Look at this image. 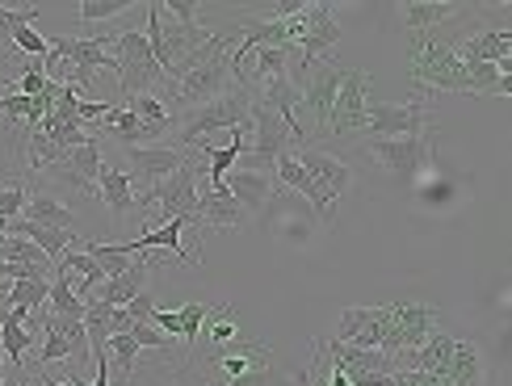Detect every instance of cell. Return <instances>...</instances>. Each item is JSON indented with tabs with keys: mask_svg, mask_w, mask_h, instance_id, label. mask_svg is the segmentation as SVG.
<instances>
[{
	"mask_svg": "<svg viewBox=\"0 0 512 386\" xmlns=\"http://www.w3.org/2000/svg\"><path fill=\"white\" fill-rule=\"evenodd\" d=\"M185 227H189V219H164L160 227H152V231H143L139 240H131L135 244V252H173L181 265H194V256L185 252V244H181V235H185Z\"/></svg>",
	"mask_w": 512,
	"mask_h": 386,
	"instance_id": "obj_22",
	"label": "cell"
},
{
	"mask_svg": "<svg viewBox=\"0 0 512 386\" xmlns=\"http://www.w3.org/2000/svg\"><path fill=\"white\" fill-rule=\"evenodd\" d=\"M97 193L105 198L114 214H126L135 210V185L126 177V168H114V164H101V177H97Z\"/></svg>",
	"mask_w": 512,
	"mask_h": 386,
	"instance_id": "obj_26",
	"label": "cell"
},
{
	"mask_svg": "<svg viewBox=\"0 0 512 386\" xmlns=\"http://www.w3.org/2000/svg\"><path fill=\"white\" fill-rule=\"evenodd\" d=\"M101 126H105V131H114V135L122 139V147H139V143H147V139H164L160 126L139 122L131 110H126V105H110V110H105V118H101Z\"/></svg>",
	"mask_w": 512,
	"mask_h": 386,
	"instance_id": "obj_25",
	"label": "cell"
},
{
	"mask_svg": "<svg viewBox=\"0 0 512 386\" xmlns=\"http://www.w3.org/2000/svg\"><path fill=\"white\" fill-rule=\"evenodd\" d=\"M454 55L462 63H496V72L508 76L512 68V30L500 26V30H479L471 38H454Z\"/></svg>",
	"mask_w": 512,
	"mask_h": 386,
	"instance_id": "obj_16",
	"label": "cell"
},
{
	"mask_svg": "<svg viewBox=\"0 0 512 386\" xmlns=\"http://www.w3.org/2000/svg\"><path fill=\"white\" fill-rule=\"evenodd\" d=\"M0 357H5V353H0Z\"/></svg>",
	"mask_w": 512,
	"mask_h": 386,
	"instance_id": "obj_40",
	"label": "cell"
},
{
	"mask_svg": "<svg viewBox=\"0 0 512 386\" xmlns=\"http://www.w3.org/2000/svg\"><path fill=\"white\" fill-rule=\"evenodd\" d=\"M126 315L135 319V324H152V315H156V298H152V290H143V294H135L131 303L122 307Z\"/></svg>",
	"mask_w": 512,
	"mask_h": 386,
	"instance_id": "obj_39",
	"label": "cell"
},
{
	"mask_svg": "<svg viewBox=\"0 0 512 386\" xmlns=\"http://www.w3.org/2000/svg\"><path fill=\"white\" fill-rule=\"evenodd\" d=\"M487 366H483V353L471 345V340H454V353L445 357V366L433 370L437 386H483Z\"/></svg>",
	"mask_w": 512,
	"mask_h": 386,
	"instance_id": "obj_18",
	"label": "cell"
},
{
	"mask_svg": "<svg viewBox=\"0 0 512 386\" xmlns=\"http://www.w3.org/2000/svg\"><path fill=\"white\" fill-rule=\"evenodd\" d=\"M294 156H298V164H303V173L311 177L315 193L336 210L340 193L353 185V168H349L345 160H336L332 152H324V147H311V143L303 147V152H294Z\"/></svg>",
	"mask_w": 512,
	"mask_h": 386,
	"instance_id": "obj_12",
	"label": "cell"
},
{
	"mask_svg": "<svg viewBox=\"0 0 512 386\" xmlns=\"http://www.w3.org/2000/svg\"><path fill=\"white\" fill-rule=\"evenodd\" d=\"M206 319H210V328H206V349H210V353H215V349H227L231 340H236V332H240L236 311H231L227 303H215Z\"/></svg>",
	"mask_w": 512,
	"mask_h": 386,
	"instance_id": "obj_29",
	"label": "cell"
},
{
	"mask_svg": "<svg viewBox=\"0 0 512 386\" xmlns=\"http://www.w3.org/2000/svg\"><path fill=\"white\" fill-rule=\"evenodd\" d=\"M223 189L240 202L244 214H261V206H269V198H273V177L248 173V168H231L223 177Z\"/></svg>",
	"mask_w": 512,
	"mask_h": 386,
	"instance_id": "obj_21",
	"label": "cell"
},
{
	"mask_svg": "<svg viewBox=\"0 0 512 386\" xmlns=\"http://www.w3.org/2000/svg\"><path fill=\"white\" fill-rule=\"evenodd\" d=\"M9 47H17L21 55H34V59H47L51 55V38H42L34 30V21H21V26H13V38Z\"/></svg>",
	"mask_w": 512,
	"mask_h": 386,
	"instance_id": "obj_33",
	"label": "cell"
},
{
	"mask_svg": "<svg viewBox=\"0 0 512 386\" xmlns=\"http://www.w3.org/2000/svg\"><path fill=\"white\" fill-rule=\"evenodd\" d=\"M391 311V345L387 353H416L437 332V307L429 303H387Z\"/></svg>",
	"mask_w": 512,
	"mask_h": 386,
	"instance_id": "obj_10",
	"label": "cell"
},
{
	"mask_svg": "<svg viewBox=\"0 0 512 386\" xmlns=\"http://www.w3.org/2000/svg\"><path fill=\"white\" fill-rule=\"evenodd\" d=\"M210 386H282V374H277L273 366H265V370H252V374H244V378H231V382H210Z\"/></svg>",
	"mask_w": 512,
	"mask_h": 386,
	"instance_id": "obj_38",
	"label": "cell"
},
{
	"mask_svg": "<svg viewBox=\"0 0 512 386\" xmlns=\"http://www.w3.org/2000/svg\"><path fill=\"white\" fill-rule=\"evenodd\" d=\"M408 76L416 84L441 89V93H471V84H466V63L454 55L450 38H437V30L433 34H412V42H408Z\"/></svg>",
	"mask_w": 512,
	"mask_h": 386,
	"instance_id": "obj_2",
	"label": "cell"
},
{
	"mask_svg": "<svg viewBox=\"0 0 512 386\" xmlns=\"http://www.w3.org/2000/svg\"><path fill=\"white\" fill-rule=\"evenodd\" d=\"M370 156L374 164H382L391 177L412 181L424 173V164L433 156L429 135H408V139H370Z\"/></svg>",
	"mask_w": 512,
	"mask_h": 386,
	"instance_id": "obj_9",
	"label": "cell"
},
{
	"mask_svg": "<svg viewBox=\"0 0 512 386\" xmlns=\"http://www.w3.org/2000/svg\"><path fill=\"white\" fill-rule=\"evenodd\" d=\"M51 55L68 59L76 72H118V59L105 51V38H51Z\"/></svg>",
	"mask_w": 512,
	"mask_h": 386,
	"instance_id": "obj_17",
	"label": "cell"
},
{
	"mask_svg": "<svg viewBox=\"0 0 512 386\" xmlns=\"http://www.w3.org/2000/svg\"><path fill=\"white\" fill-rule=\"evenodd\" d=\"M231 63H227V47L219 51V55H210L206 63H198V68H189L177 84H173V105H202V101H210V97H219V93H227L231 89Z\"/></svg>",
	"mask_w": 512,
	"mask_h": 386,
	"instance_id": "obj_8",
	"label": "cell"
},
{
	"mask_svg": "<svg viewBox=\"0 0 512 386\" xmlns=\"http://www.w3.org/2000/svg\"><path fill=\"white\" fill-rule=\"evenodd\" d=\"M42 9L26 5V9H9V5H0V47H9V38H13V26H21V21H38Z\"/></svg>",
	"mask_w": 512,
	"mask_h": 386,
	"instance_id": "obj_36",
	"label": "cell"
},
{
	"mask_svg": "<svg viewBox=\"0 0 512 386\" xmlns=\"http://www.w3.org/2000/svg\"><path fill=\"white\" fill-rule=\"evenodd\" d=\"M303 30H298V68L290 72V80L298 84L307 76V68H315V63H332V51L340 47V21L332 13V5H324V0H307L303 9Z\"/></svg>",
	"mask_w": 512,
	"mask_h": 386,
	"instance_id": "obj_3",
	"label": "cell"
},
{
	"mask_svg": "<svg viewBox=\"0 0 512 386\" xmlns=\"http://www.w3.org/2000/svg\"><path fill=\"white\" fill-rule=\"evenodd\" d=\"M462 13V5L454 0H412V5H403V26L412 34H433L441 21H454Z\"/></svg>",
	"mask_w": 512,
	"mask_h": 386,
	"instance_id": "obj_23",
	"label": "cell"
},
{
	"mask_svg": "<svg viewBox=\"0 0 512 386\" xmlns=\"http://www.w3.org/2000/svg\"><path fill=\"white\" fill-rule=\"evenodd\" d=\"M38 361H42V366H55V361H72V345H68V336L59 332V324H55L51 311L42 315V349H38Z\"/></svg>",
	"mask_w": 512,
	"mask_h": 386,
	"instance_id": "obj_31",
	"label": "cell"
},
{
	"mask_svg": "<svg viewBox=\"0 0 512 386\" xmlns=\"http://www.w3.org/2000/svg\"><path fill=\"white\" fill-rule=\"evenodd\" d=\"M206 361H210V370H215L210 382H231V378H244L252 370L273 366V353L265 345H256V340H231L227 349H215Z\"/></svg>",
	"mask_w": 512,
	"mask_h": 386,
	"instance_id": "obj_14",
	"label": "cell"
},
{
	"mask_svg": "<svg viewBox=\"0 0 512 386\" xmlns=\"http://www.w3.org/2000/svg\"><path fill=\"white\" fill-rule=\"evenodd\" d=\"M252 101H256V97L248 93V84H231L227 93L194 105V110H181L185 118L177 122V131L168 135V139H173L181 152H189V147L202 143V139H210L215 131H244L248 118H252Z\"/></svg>",
	"mask_w": 512,
	"mask_h": 386,
	"instance_id": "obj_1",
	"label": "cell"
},
{
	"mask_svg": "<svg viewBox=\"0 0 512 386\" xmlns=\"http://www.w3.org/2000/svg\"><path fill=\"white\" fill-rule=\"evenodd\" d=\"M206 315H210V307H206V303H185V307L177 311V324H181V340H185V345H198Z\"/></svg>",
	"mask_w": 512,
	"mask_h": 386,
	"instance_id": "obj_34",
	"label": "cell"
},
{
	"mask_svg": "<svg viewBox=\"0 0 512 386\" xmlns=\"http://www.w3.org/2000/svg\"><path fill=\"white\" fill-rule=\"evenodd\" d=\"M198 177H206V168H202L198 152H189V160L177 168L173 177L160 181L156 189L139 193V198H135V214L143 219L147 206H156V202H160L168 219H189V223H194V210H198Z\"/></svg>",
	"mask_w": 512,
	"mask_h": 386,
	"instance_id": "obj_4",
	"label": "cell"
},
{
	"mask_svg": "<svg viewBox=\"0 0 512 386\" xmlns=\"http://www.w3.org/2000/svg\"><path fill=\"white\" fill-rule=\"evenodd\" d=\"M30 345H34L30 328H21L9 311H0V353H5L13 366L21 370V378H26V353H30Z\"/></svg>",
	"mask_w": 512,
	"mask_h": 386,
	"instance_id": "obj_27",
	"label": "cell"
},
{
	"mask_svg": "<svg viewBox=\"0 0 512 386\" xmlns=\"http://www.w3.org/2000/svg\"><path fill=\"white\" fill-rule=\"evenodd\" d=\"M248 214L240 210V202L223 189V181H206V193H198V210H194V223L206 227H240Z\"/></svg>",
	"mask_w": 512,
	"mask_h": 386,
	"instance_id": "obj_19",
	"label": "cell"
},
{
	"mask_svg": "<svg viewBox=\"0 0 512 386\" xmlns=\"http://www.w3.org/2000/svg\"><path fill=\"white\" fill-rule=\"evenodd\" d=\"M152 265H156V252H139L118 277H105L101 286H93L89 298H97V303H105V307H126L135 294L147 290V273H152Z\"/></svg>",
	"mask_w": 512,
	"mask_h": 386,
	"instance_id": "obj_15",
	"label": "cell"
},
{
	"mask_svg": "<svg viewBox=\"0 0 512 386\" xmlns=\"http://www.w3.org/2000/svg\"><path fill=\"white\" fill-rule=\"evenodd\" d=\"M366 93H370V76L357 68H340V89L332 101V135H353L366 126Z\"/></svg>",
	"mask_w": 512,
	"mask_h": 386,
	"instance_id": "obj_11",
	"label": "cell"
},
{
	"mask_svg": "<svg viewBox=\"0 0 512 386\" xmlns=\"http://www.w3.org/2000/svg\"><path fill=\"white\" fill-rule=\"evenodd\" d=\"M370 139H408V135H424L429 131V101L412 97L408 105H382V101H366V126H361Z\"/></svg>",
	"mask_w": 512,
	"mask_h": 386,
	"instance_id": "obj_5",
	"label": "cell"
},
{
	"mask_svg": "<svg viewBox=\"0 0 512 386\" xmlns=\"http://www.w3.org/2000/svg\"><path fill=\"white\" fill-rule=\"evenodd\" d=\"M126 13V0H80V21L93 26V21H110Z\"/></svg>",
	"mask_w": 512,
	"mask_h": 386,
	"instance_id": "obj_35",
	"label": "cell"
},
{
	"mask_svg": "<svg viewBox=\"0 0 512 386\" xmlns=\"http://www.w3.org/2000/svg\"><path fill=\"white\" fill-rule=\"evenodd\" d=\"M47 303H51V311H55V315L84 319V298H76V294H72V277H68V273H55Z\"/></svg>",
	"mask_w": 512,
	"mask_h": 386,
	"instance_id": "obj_32",
	"label": "cell"
},
{
	"mask_svg": "<svg viewBox=\"0 0 512 386\" xmlns=\"http://www.w3.org/2000/svg\"><path fill=\"white\" fill-rule=\"evenodd\" d=\"M0 261H9V265H26V269H38V273H47L51 277V261H47V256H42L30 240H21V235H9V240H5V248H0Z\"/></svg>",
	"mask_w": 512,
	"mask_h": 386,
	"instance_id": "obj_30",
	"label": "cell"
},
{
	"mask_svg": "<svg viewBox=\"0 0 512 386\" xmlns=\"http://www.w3.org/2000/svg\"><path fill=\"white\" fill-rule=\"evenodd\" d=\"M47 294H51V277H21V282H13V290H9L5 303H9L13 311L38 315L42 307H47Z\"/></svg>",
	"mask_w": 512,
	"mask_h": 386,
	"instance_id": "obj_28",
	"label": "cell"
},
{
	"mask_svg": "<svg viewBox=\"0 0 512 386\" xmlns=\"http://www.w3.org/2000/svg\"><path fill=\"white\" fill-rule=\"evenodd\" d=\"M21 219L34 223V227H55V231H72L76 235V214L63 206V198H55L51 189H26Z\"/></svg>",
	"mask_w": 512,
	"mask_h": 386,
	"instance_id": "obj_20",
	"label": "cell"
},
{
	"mask_svg": "<svg viewBox=\"0 0 512 386\" xmlns=\"http://www.w3.org/2000/svg\"><path fill=\"white\" fill-rule=\"evenodd\" d=\"M126 336H131L135 340V345L139 349H168V340H164V332H156L152 324H135V319H131V324H126Z\"/></svg>",
	"mask_w": 512,
	"mask_h": 386,
	"instance_id": "obj_37",
	"label": "cell"
},
{
	"mask_svg": "<svg viewBox=\"0 0 512 386\" xmlns=\"http://www.w3.org/2000/svg\"><path fill=\"white\" fill-rule=\"evenodd\" d=\"M273 177H282L290 189L303 193V198L315 206V214H319V219H324V223H332V219H336V210H332V206H328V202L315 193L311 177L303 173V164H298V156H294V152H282V156H277V164H273Z\"/></svg>",
	"mask_w": 512,
	"mask_h": 386,
	"instance_id": "obj_24",
	"label": "cell"
},
{
	"mask_svg": "<svg viewBox=\"0 0 512 386\" xmlns=\"http://www.w3.org/2000/svg\"><path fill=\"white\" fill-rule=\"evenodd\" d=\"M298 89V114L311 118V131H328V118H332V101H336V89H340V68L332 63H315L307 68V76L294 84Z\"/></svg>",
	"mask_w": 512,
	"mask_h": 386,
	"instance_id": "obj_6",
	"label": "cell"
},
{
	"mask_svg": "<svg viewBox=\"0 0 512 386\" xmlns=\"http://www.w3.org/2000/svg\"><path fill=\"white\" fill-rule=\"evenodd\" d=\"M336 340H340V345L387 353V345H391V311L387 307H349V311H340Z\"/></svg>",
	"mask_w": 512,
	"mask_h": 386,
	"instance_id": "obj_7",
	"label": "cell"
},
{
	"mask_svg": "<svg viewBox=\"0 0 512 386\" xmlns=\"http://www.w3.org/2000/svg\"><path fill=\"white\" fill-rule=\"evenodd\" d=\"M189 160V152H181V147H126V164H131V185H147L156 189L160 181H168L177 173V168Z\"/></svg>",
	"mask_w": 512,
	"mask_h": 386,
	"instance_id": "obj_13",
	"label": "cell"
}]
</instances>
